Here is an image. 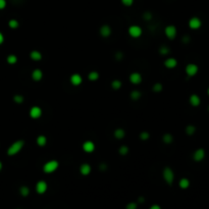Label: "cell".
<instances>
[{"label":"cell","mask_w":209,"mask_h":209,"mask_svg":"<svg viewBox=\"0 0 209 209\" xmlns=\"http://www.w3.org/2000/svg\"><path fill=\"white\" fill-rule=\"evenodd\" d=\"M24 144H25V142L22 141V140H18V141L15 142V143L11 144L10 147L8 148L7 154L9 156H12V155L17 154V153L22 149V147H24Z\"/></svg>","instance_id":"obj_1"},{"label":"cell","mask_w":209,"mask_h":209,"mask_svg":"<svg viewBox=\"0 0 209 209\" xmlns=\"http://www.w3.org/2000/svg\"><path fill=\"white\" fill-rule=\"evenodd\" d=\"M58 165H59L58 161H56V160H50V161H48L47 163L44 164L43 171H44V173H51L58 168Z\"/></svg>","instance_id":"obj_2"},{"label":"cell","mask_w":209,"mask_h":209,"mask_svg":"<svg viewBox=\"0 0 209 209\" xmlns=\"http://www.w3.org/2000/svg\"><path fill=\"white\" fill-rule=\"evenodd\" d=\"M162 173H163V179L165 180V182L168 184V185H171L174 180V173L173 169L171 167H165Z\"/></svg>","instance_id":"obj_3"},{"label":"cell","mask_w":209,"mask_h":209,"mask_svg":"<svg viewBox=\"0 0 209 209\" xmlns=\"http://www.w3.org/2000/svg\"><path fill=\"white\" fill-rule=\"evenodd\" d=\"M199 70L198 65H196L195 63H189L186 66V73H187L189 77H194Z\"/></svg>","instance_id":"obj_4"},{"label":"cell","mask_w":209,"mask_h":209,"mask_svg":"<svg viewBox=\"0 0 209 209\" xmlns=\"http://www.w3.org/2000/svg\"><path fill=\"white\" fill-rule=\"evenodd\" d=\"M128 34L133 38H139L142 35V29L139 26H131L128 28Z\"/></svg>","instance_id":"obj_5"},{"label":"cell","mask_w":209,"mask_h":209,"mask_svg":"<svg viewBox=\"0 0 209 209\" xmlns=\"http://www.w3.org/2000/svg\"><path fill=\"white\" fill-rule=\"evenodd\" d=\"M204 157H205V150L202 148L197 149V150L194 152V154H193V159H194L196 162L202 161V160L204 159Z\"/></svg>","instance_id":"obj_6"},{"label":"cell","mask_w":209,"mask_h":209,"mask_svg":"<svg viewBox=\"0 0 209 209\" xmlns=\"http://www.w3.org/2000/svg\"><path fill=\"white\" fill-rule=\"evenodd\" d=\"M165 35L168 39L171 40H173L176 36V28L174 26H167L165 28Z\"/></svg>","instance_id":"obj_7"},{"label":"cell","mask_w":209,"mask_h":209,"mask_svg":"<svg viewBox=\"0 0 209 209\" xmlns=\"http://www.w3.org/2000/svg\"><path fill=\"white\" fill-rule=\"evenodd\" d=\"M202 26V22L199 17H194L189 20V27L193 30H197Z\"/></svg>","instance_id":"obj_8"},{"label":"cell","mask_w":209,"mask_h":209,"mask_svg":"<svg viewBox=\"0 0 209 209\" xmlns=\"http://www.w3.org/2000/svg\"><path fill=\"white\" fill-rule=\"evenodd\" d=\"M47 190V184L44 181H40V182L37 183L36 185V191L38 194H44Z\"/></svg>","instance_id":"obj_9"},{"label":"cell","mask_w":209,"mask_h":209,"mask_svg":"<svg viewBox=\"0 0 209 209\" xmlns=\"http://www.w3.org/2000/svg\"><path fill=\"white\" fill-rule=\"evenodd\" d=\"M41 114H42V110L38 106L32 107L31 110H30V115H31L32 118H39L41 116Z\"/></svg>","instance_id":"obj_10"},{"label":"cell","mask_w":209,"mask_h":209,"mask_svg":"<svg viewBox=\"0 0 209 209\" xmlns=\"http://www.w3.org/2000/svg\"><path fill=\"white\" fill-rule=\"evenodd\" d=\"M83 149H84L85 152L91 153V152H93L94 149H95V145H94L93 142H91V141H86L84 144H83Z\"/></svg>","instance_id":"obj_11"},{"label":"cell","mask_w":209,"mask_h":209,"mask_svg":"<svg viewBox=\"0 0 209 209\" xmlns=\"http://www.w3.org/2000/svg\"><path fill=\"white\" fill-rule=\"evenodd\" d=\"M130 81L133 83V84L137 85V84H140L142 82V75H140L139 73H131L130 75Z\"/></svg>","instance_id":"obj_12"},{"label":"cell","mask_w":209,"mask_h":209,"mask_svg":"<svg viewBox=\"0 0 209 209\" xmlns=\"http://www.w3.org/2000/svg\"><path fill=\"white\" fill-rule=\"evenodd\" d=\"M200 103H201V99H200V97H199L198 95L193 94V95L190 96V104H191L192 106L197 107V106L200 105Z\"/></svg>","instance_id":"obj_13"},{"label":"cell","mask_w":209,"mask_h":209,"mask_svg":"<svg viewBox=\"0 0 209 209\" xmlns=\"http://www.w3.org/2000/svg\"><path fill=\"white\" fill-rule=\"evenodd\" d=\"M82 81H83L82 77L80 75H78V73H75V75H73L70 77V83H72L73 86H79L82 83Z\"/></svg>","instance_id":"obj_14"},{"label":"cell","mask_w":209,"mask_h":209,"mask_svg":"<svg viewBox=\"0 0 209 209\" xmlns=\"http://www.w3.org/2000/svg\"><path fill=\"white\" fill-rule=\"evenodd\" d=\"M165 66H166L167 68H173L176 66V64H178V61H176V58H173V57H171V58H167L166 60H165Z\"/></svg>","instance_id":"obj_15"},{"label":"cell","mask_w":209,"mask_h":209,"mask_svg":"<svg viewBox=\"0 0 209 209\" xmlns=\"http://www.w3.org/2000/svg\"><path fill=\"white\" fill-rule=\"evenodd\" d=\"M32 78H33V80L34 81H36V82H38V81H40V80H42V78H43V73H42V70H35L33 73H32Z\"/></svg>","instance_id":"obj_16"},{"label":"cell","mask_w":209,"mask_h":209,"mask_svg":"<svg viewBox=\"0 0 209 209\" xmlns=\"http://www.w3.org/2000/svg\"><path fill=\"white\" fill-rule=\"evenodd\" d=\"M80 171H81L83 176H88V174L91 173V166L88 163L82 164L81 167H80Z\"/></svg>","instance_id":"obj_17"},{"label":"cell","mask_w":209,"mask_h":209,"mask_svg":"<svg viewBox=\"0 0 209 209\" xmlns=\"http://www.w3.org/2000/svg\"><path fill=\"white\" fill-rule=\"evenodd\" d=\"M100 34L103 37H108V36H110V34H111V29L109 28V26H107V25H104V26L101 27Z\"/></svg>","instance_id":"obj_18"},{"label":"cell","mask_w":209,"mask_h":209,"mask_svg":"<svg viewBox=\"0 0 209 209\" xmlns=\"http://www.w3.org/2000/svg\"><path fill=\"white\" fill-rule=\"evenodd\" d=\"M30 57H31L33 60L38 61V60H41V58H42V54H41L39 51L34 50V51H32L31 53H30Z\"/></svg>","instance_id":"obj_19"},{"label":"cell","mask_w":209,"mask_h":209,"mask_svg":"<svg viewBox=\"0 0 209 209\" xmlns=\"http://www.w3.org/2000/svg\"><path fill=\"white\" fill-rule=\"evenodd\" d=\"M125 135L126 133L123 128H116V130L114 131V137H115L116 139H123V138L125 137Z\"/></svg>","instance_id":"obj_20"},{"label":"cell","mask_w":209,"mask_h":209,"mask_svg":"<svg viewBox=\"0 0 209 209\" xmlns=\"http://www.w3.org/2000/svg\"><path fill=\"white\" fill-rule=\"evenodd\" d=\"M179 185H180V187L182 188V189H188L190 186V181L188 180V179L184 178L182 180L180 181V183H179Z\"/></svg>","instance_id":"obj_21"},{"label":"cell","mask_w":209,"mask_h":209,"mask_svg":"<svg viewBox=\"0 0 209 209\" xmlns=\"http://www.w3.org/2000/svg\"><path fill=\"white\" fill-rule=\"evenodd\" d=\"M195 132H196V127L193 125H189L186 127V133H187L189 136H192V135L195 134Z\"/></svg>","instance_id":"obj_22"},{"label":"cell","mask_w":209,"mask_h":209,"mask_svg":"<svg viewBox=\"0 0 209 209\" xmlns=\"http://www.w3.org/2000/svg\"><path fill=\"white\" fill-rule=\"evenodd\" d=\"M46 142H47V139H46L45 136H42V135H41V136H39L38 138H37V144H38L39 146H41V147L45 146Z\"/></svg>","instance_id":"obj_23"},{"label":"cell","mask_w":209,"mask_h":209,"mask_svg":"<svg viewBox=\"0 0 209 209\" xmlns=\"http://www.w3.org/2000/svg\"><path fill=\"white\" fill-rule=\"evenodd\" d=\"M162 140H163V142L165 144H171L173 140V137L171 136V134H165L164 136L162 137Z\"/></svg>","instance_id":"obj_24"},{"label":"cell","mask_w":209,"mask_h":209,"mask_svg":"<svg viewBox=\"0 0 209 209\" xmlns=\"http://www.w3.org/2000/svg\"><path fill=\"white\" fill-rule=\"evenodd\" d=\"M88 78H89V80H90V81H92V82L97 81L98 78H99V73H98L97 72H91L90 73H89Z\"/></svg>","instance_id":"obj_25"},{"label":"cell","mask_w":209,"mask_h":209,"mask_svg":"<svg viewBox=\"0 0 209 209\" xmlns=\"http://www.w3.org/2000/svg\"><path fill=\"white\" fill-rule=\"evenodd\" d=\"M131 98H132L133 100H138V99H140V98H141V92H140V91H137V90L133 91L132 93H131Z\"/></svg>","instance_id":"obj_26"},{"label":"cell","mask_w":209,"mask_h":209,"mask_svg":"<svg viewBox=\"0 0 209 209\" xmlns=\"http://www.w3.org/2000/svg\"><path fill=\"white\" fill-rule=\"evenodd\" d=\"M17 57L15 56V55L10 54L7 56V62L9 64H15V63H17Z\"/></svg>","instance_id":"obj_27"},{"label":"cell","mask_w":209,"mask_h":209,"mask_svg":"<svg viewBox=\"0 0 209 209\" xmlns=\"http://www.w3.org/2000/svg\"><path fill=\"white\" fill-rule=\"evenodd\" d=\"M111 87L114 89V90H118L121 87V82L118 81V80H114L113 82L111 83Z\"/></svg>","instance_id":"obj_28"},{"label":"cell","mask_w":209,"mask_h":209,"mask_svg":"<svg viewBox=\"0 0 209 209\" xmlns=\"http://www.w3.org/2000/svg\"><path fill=\"white\" fill-rule=\"evenodd\" d=\"M20 194H22V196L26 197V196H28V195H29L30 190H29V188L26 187V186H22V187H20Z\"/></svg>","instance_id":"obj_29"},{"label":"cell","mask_w":209,"mask_h":209,"mask_svg":"<svg viewBox=\"0 0 209 209\" xmlns=\"http://www.w3.org/2000/svg\"><path fill=\"white\" fill-rule=\"evenodd\" d=\"M118 152L120 155H127L128 153V148L127 146H121L120 148L118 149Z\"/></svg>","instance_id":"obj_30"},{"label":"cell","mask_w":209,"mask_h":209,"mask_svg":"<svg viewBox=\"0 0 209 209\" xmlns=\"http://www.w3.org/2000/svg\"><path fill=\"white\" fill-rule=\"evenodd\" d=\"M8 26L11 28V29H17L18 27V22L17 20H10L8 22Z\"/></svg>","instance_id":"obj_31"},{"label":"cell","mask_w":209,"mask_h":209,"mask_svg":"<svg viewBox=\"0 0 209 209\" xmlns=\"http://www.w3.org/2000/svg\"><path fill=\"white\" fill-rule=\"evenodd\" d=\"M13 100H15V102H17V104H20V103H22V101H24V97L20 95H15V97H13Z\"/></svg>","instance_id":"obj_32"},{"label":"cell","mask_w":209,"mask_h":209,"mask_svg":"<svg viewBox=\"0 0 209 209\" xmlns=\"http://www.w3.org/2000/svg\"><path fill=\"white\" fill-rule=\"evenodd\" d=\"M159 52L161 53V55H167L169 53V49L167 47H165V46H163V47H161L159 49Z\"/></svg>","instance_id":"obj_33"},{"label":"cell","mask_w":209,"mask_h":209,"mask_svg":"<svg viewBox=\"0 0 209 209\" xmlns=\"http://www.w3.org/2000/svg\"><path fill=\"white\" fill-rule=\"evenodd\" d=\"M153 91L154 92H160L162 90V85L159 84V83H157V84H155L154 86H153Z\"/></svg>","instance_id":"obj_34"},{"label":"cell","mask_w":209,"mask_h":209,"mask_svg":"<svg viewBox=\"0 0 209 209\" xmlns=\"http://www.w3.org/2000/svg\"><path fill=\"white\" fill-rule=\"evenodd\" d=\"M121 3L125 6H131L134 3V0H121Z\"/></svg>","instance_id":"obj_35"},{"label":"cell","mask_w":209,"mask_h":209,"mask_svg":"<svg viewBox=\"0 0 209 209\" xmlns=\"http://www.w3.org/2000/svg\"><path fill=\"white\" fill-rule=\"evenodd\" d=\"M127 209H137V203L135 202H131L127 205Z\"/></svg>","instance_id":"obj_36"},{"label":"cell","mask_w":209,"mask_h":209,"mask_svg":"<svg viewBox=\"0 0 209 209\" xmlns=\"http://www.w3.org/2000/svg\"><path fill=\"white\" fill-rule=\"evenodd\" d=\"M140 138H141V140H147L149 139V134L147 132H143L140 135Z\"/></svg>","instance_id":"obj_37"},{"label":"cell","mask_w":209,"mask_h":209,"mask_svg":"<svg viewBox=\"0 0 209 209\" xmlns=\"http://www.w3.org/2000/svg\"><path fill=\"white\" fill-rule=\"evenodd\" d=\"M144 18H145V20H150L151 18H152V15H151L150 12H145L144 13Z\"/></svg>","instance_id":"obj_38"},{"label":"cell","mask_w":209,"mask_h":209,"mask_svg":"<svg viewBox=\"0 0 209 209\" xmlns=\"http://www.w3.org/2000/svg\"><path fill=\"white\" fill-rule=\"evenodd\" d=\"M6 6V0H0V9H4Z\"/></svg>","instance_id":"obj_39"},{"label":"cell","mask_w":209,"mask_h":209,"mask_svg":"<svg viewBox=\"0 0 209 209\" xmlns=\"http://www.w3.org/2000/svg\"><path fill=\"white\" fill-rule=\"evenodd\" d=\"M182 41H183L184 43H189L190 41H191V38H190V36H188V35L187 36H184Z\"/></svg>","instance_id":"obj_40"},{"label":"cell","mask_w":209,"mask_h":209,"mask_svg":"<svg viewBox=\"0 0 209 209\" xmlns=\"http://www.w3.org/2000/svg\"><path fill=\"white\" fill-rule=\"evenodd\" d=\"M115 58L116 59H121L123 58V53H121V52H118V53H116V55H115Z\"/></svg>","instance_id":"obj_41"},{"label":"cell","mask_w":209,"mask_h":209,"mask_svg":"<svg viewBox=\"0 0 209 209\" xmlns=\"http://www.w3.org/2000/svg\"><path fill=\"white\" fill-rule=\"evenodd\" d=\"M150 209H161V208H160L159 205H156V204H155V205H152V206H151Z\"/></svg>","instance_id":"obj_42"},{"label":"cell","mask_w":209,"mask_h":209,"mask_svg":"<svg viewBox=\"0 0 209 209\" xmlns=\"http://www.w3.org/2000/svg\"><path fill=\"white\" fill-rule=\"evenodd\" d=\"M3 41H4V37H3V35H2L1 33H0V44H2V43H3Z\"/></svg>","instance_id":"obj_43"},{"label":"cell","mask_w":209,"mask_h":209,"mask_svg":"<svg viewBox=\"0 0 209 209\" xmlns=\"http://www.w3.org/2000/svg\"><path fill=\"white\" fill-rule=\"evenodd\" d=\"M100 168H101V171H105V168H106V165L105 164H102L100 166Z\"/></svg>","instance_id":"obj_44"},{"label":"cell","mask_w":209,"mask_h":209,"mask_svg":"<svg viewBox=\"0 0 209 209\" xmlns=\"http://www.w3.org/2000/svg\"><path fill=\"white\" fill-rule=\"evenodd\" d=\"M2 169V163H1V161H0V171Z\"/></svg>","instance_id":"obj_45"},{"label":"cell","mask_w":209,"mask_h":209,"mask_svg":"<svg viewBox=\"0 0 209 209\" xmlns=\"http://www.w3.org/2000/svg\"><path fill=\"white\" fill-rule=\"evenodd\" d=\"M207 94H208V95H209V88L207 89Z\"/></svg>","instance_id":"obj_46"},{"label":"cell","mask_w":209,"mask_h":209,"mask_svg":"<svg viewBox=\"0 0 209 209\" xmlns=\"http://www.w3.org/2000/svg\"><path fill=\"white\" fill-rule=\"evenodd\" d=\"M208 111H209V106H208Z\"/></svg>","instance_id":"obj_47"}]
</instances>
